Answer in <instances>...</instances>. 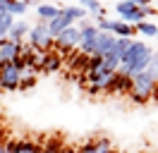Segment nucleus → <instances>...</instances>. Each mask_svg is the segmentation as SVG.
<instances>
[{
	"instance_id": "nucleus-30",
	"label": "nucleus",
	"mask_w": 158,
	"mask_h": 153,
	"mask_svg": "<svg viewBox=\"0 0 158 153\" xmlns=\"http://www.w3.org/2000/svg\"><path fill=\"white\" fill-rule=\"evenodd\" d=\"M156 38H158V36H156Z\"/></svg>"
},
{
	"instance_id": "nucleus-4",
	"label": "nucleus",
	"mask_w": 158,
	"mask_h": 153,
	"mask_svg": "<svg viewBox=\"0 0 158 153\" xmlns=\"http://www.w3.org/2000/svg\"><path fill=\"white\" fill-rule=\"evenodd\" d=\"M29 43L34 50H43V48H48L55 43V38L50 36V31H48V24L46 22H41V24H36V27H31L29 31Z\"/></svg>"
},
{
	"instance_id": "nucleus-22",
	"label": "nucleus",
	"mask_w": 158,
	"mask_h": 153,
	"mask_svg": "<svg viewBox=\"0 0 158 153\" xmlns=\"http://www.w3.org/2000/svg\"><path fill=\"white\" fill-rule=\"evenodd\" d=\"M62 141H60L58 136H53V139H48V143H43V148H41V153H62Z\"/></svg>"
},
{
	"instance_id": "nucleus-24",
	"label": "nucleus",
	"mask_w": 158,
	"mask_h": 153,
	"mask_svg": "<svg viewBox=\"0 0 158 153\" xmlns=\"http://www.w3.org/2000/svg\"><path fill=\"white\" fill-rule=\"evenodd\" d=\"M148 74L153 76V81L158 84V53H153V57H151V65H148V69H146Z\"/></svg>"
},
{
	"instance_id": "nucleus-21",
	"label": "nucleus",
	"mask_w": 158,
	"mask_h": 153,
	"mask_svg": "<svg viewBox=\"0 0 158 153\" xmlns=\"http://www.w3.org/2000/svg\"><path fill=\"white\" fill-rule=\"evenodd\" d=\"M12 24H15V17H12L10 12L0 14V41H5V38H7V34H10Z\"/></svg>"
},
{
	"instance_id": "nucleus-15",
	"label": "nucleus",
	"mask_w": 158,
	"mask_h": 153,
	"mask_svg": "<svg viewBox=\"0 0 158 153\" xmlns=\"http://www.w3.org/2000/svg\"><path fill=\"white\" fill-rule=\"evenodd\" d=\"M60 10H62L60 5H39V7H36V14H39L41 22L48 24V22H53V19L60 14Z\"/></svg>"
},
{
	"instance_id": "nucleus-8",
	"label": "nucleus",
	"mask_w": 158,
	"mask_h": 153,
	"mask_svg": "<svg viewBox=\"0 0 158 153\" xmlns=\"http://www.w3.org/2000/svg\"><path fill=\"white\" fill-rule=\"evenodd\" d=\"M129 89H132V76L122 74V72H115L106 91H108V93H115V91H118V93H129Z\"/></svg>"
},
{
	"instance_id": "nucleus-5",
	"label": "nucleus",
	"mask_w": 158,
	"mask_h": 153,
	"mask_svg": "<svg viewBox=\"0 0 158 153\" xmlns=\"http://www.w3.org/2000/svg\"><path fill=\"white\" fill-rule=\"evenodd\" d=\"M19 81H22V72L15 67V62L2 65V69H0V89L15 91V89H19Z\"/></svg>"
},
{
	"instance_id": "nucleus-28",
	"label": "nucleus",
	"mask_w": 158,
	"mask_h": 153,
	"mask_svg": "<svg viewBox=\"0 0 158 153\" xmlns=\"http://www.w3.org/2000/svg\"><path fill=\"white\" fill-rule=\"evenodd\" d=\"M62 153H77V151H74V148H69V146H65V148H62Z\"/></svg>"
},
{
	"instance_id": "nucleus-29",
	"label": "nucleus",
	"mask_w": 158,
	"mask_h": 153,
	"mask_svg": "<svg viewBox=\"0 0 158 153\" xmlns=\"http://www.w3.org/2000/svg\"><path fill=\"white\" fill-rule=\"evenodd\" d=\"M2 146H5V141H2V139H0V148H2Z\"/></svg>"
},
{
	"instance_id": "nucleus-10",
	"label": "nucleus",
	"mask_w": 158,
	"mask_h": 153,
	"mask_svg": "<svg viewBox=\"0 0 158 153\" xmlns=\"http://www.w3.org/2000/svg\"><path fill=\"white\" fill-rule=\"evenodd\" d=\"M69 27H74V22H72L62 10H60V14L53 19V22H48V31H50V36H53V38H58L60 34H62L65 29H69Z\"/></svg>"
},
{
	"instance_id": "nucleus-1",
	"label": "nucleus",
	"mask_w": 158,
	"mask_h": 153,
	"mask_svg": "<svg viewBox=\"0 0 158 153\" xmlns=\"http://www.w3.org/2000/svg\"><path fill=\"white\" fill-rule=\"evenodd\" d=\"M151 57H153V50H151L144 41H132V46H129V50L125 53L118 72H122V74H127V76H137V74H141V72L148 69Z\"/></svg>"
},
{
	"instance_id": "nucleus-2",
	"label": "nucleus",
	"mask_w": 158,
	"mask_h": 153,
	"mask_svg": "<svg viewBox=\"0 0 158 153\" xmlns=\"http://www.w3.org/2000/svg\"><path fill=\"white\" fill-rule=\"evenodd\" d=\"M158 84L153 81V76L148 74V72H141V74L132 76V89H129V96H132V101H137V103H146L151 96L156 93Z\"/></svg>"
},
{
	"instance_id": "nucleus-18",
	"label": "nucleus",
	"mask_w": 158,
	"mask_h": 153,
	"mask_svg": "<svg viewBox=\"0 0 158 153\" xmlns=\"http://www.w3.org/2000/svg\"><path fill=\"white\" fill-rule=\"evenodd\" d=\"M62 12H65L74 24H77V22H84V17H86V10L81 7V5H62Z\"/></svg>"
},
{
	"instance_id": "nucleus-27",
	"label": "nucleus",
	"mask_w": 158,
	"mask_h": 153,
	"mask_svg": "<svg viewBox=\"0 0 158 153\" xmlns=\"http://www.w3.org/2000/svg\"><path fill=\"white\" fill-rule=\"evenodd\" d=\"M7 12V0H0V14H5Z\"/></svg>"
},
{
	"instance_id": "nucleus-7",
	"label": "nucleus",
	"mask_w": 158,
	"mask_h": 153,
	"mask_svg": "<svg viewBox=\"0 0 158 153\" xmlns=\"http://www.w3.org/2000/svg\"><path fill=\"white\" fill-rule=\"evenodd\" d=\"M24 53V46L22 43H15V41H0V62L7 65V62H15L17 57Z\"/></svg>"
},
{
	"instance_id": "nucleus-11",
	"label": "nucleus",
	"mask_w": 158,
	"mask_h": 153,
	"mask_svg": "<svg viewBox=\"0 0 158 153\" xmlns=\"http://www.w3.org/2000/svg\"><path fill=\"white\" fill-rule=\"evenodd\" d=\"M29 31H31V27L24 22V19H15V24H12V29H10V34H7V41H15V43H22L24 38L29 36Z\"/></svg>"
},
{
	"instance_id": "nucleus-13",
	"label": "nucleus",
	"mask_w": 158,
	"mask_h": 153,
	"mask_svg": "<svg viewBox=\"0 0 158 153\" xmlns=\"http://www.w3.org/2000/svg\"><path fill=\"white\" fill-rule=\"evenodd\" d=\"M134 31H137V27H132V24L122 22V19H113V31H110V34L115 38H132Z\"/></svg>"
},
{
	"instance_id": "nucleus-17",
	"label": "nucleus",
	"mask_w": 158,
	"mask_h": 153,
	"mask_svg": "<svg viewBox=\"0 0 158 153\" xmlns=\"http://www.w3.org/2000/svg\"><path fill=\"white\" fill-rule=\"evenodd\" d=\"M132 41H134V38H115V46H113V50H110V55L118 57L120 62H122V57H125V53L129 50ZM106 57H108V55H106Z\"/></svg>"
},
{
	"instance_id": "nucleus-19",
	"label": "nucleus",
	"mask_w": 158,
	"mask_h": 153,
	"mask_svg": "<svg viewBox=\"0 0 158 153\" xmlns=\"http://www.w3.org/2000/svg\"><path fill=\"white\" fill-rule=\"evenodd\" d=\"M29 5H34V2H24V0H7V12H10L12 17H22V14L29 10Z\"/></svg>"
},
{
	"instance_id": "nucleus-20",
	"label": "nucleus",
	"mask_w": 158,
	"mask_h": 153,
	"mask_svg": "<svg viewBox=\"0 0 158 153\" xmlns=\"http://www.w3.org/2000/svg\"><path fill=\"white\" fill-rule=\"evenodd\" d=\"M41 143L36 141H29V139H19L17 141V153H41Z\"/></svg>"
},
{
	"instance_id": "nucleus-9",
	"label": "nucleus",
	"mask_w": 158,
	"mask_h": 153,
	"mask_svg": "<svg viewBox=\"0 0 158 153\" xmlns=\"http://www.w3.org/2000/svg\"><path fill=\"white\" fill-rule=\"evenodd\" d=\"M110 79H113L110 72H91V74H89V89H91V93L106 91L108 84H110Z\"/></svg>"
},
{
	"instance_id": "nucleus-12",
	"label": "nucleus",
	"mask_w": 158,
	"mask_h": 153,
	"mask_svg": "<svg viewBox=\"0 0 158 153\" xmlns=\"http://www.w3.org/2000/svg\"><path fill=\"white\" fill-rule=\"evenodd\" d=\"M113 46H115V36H113V34H98V41H96V50H94V55H96V57L110 55Z\"/></svg>"
},
{
	"instance_id": "nucleus-16",
	"label": "nucleus",
	"mask_w": 158,
	"mask_h": 153,
	"mask_svg": "<svg viewBox=\"0 0 158 153\" xmlns=\"http://www.w3.org/2000/svg\"><path fill=\"white\" fill-rule=\"evenodd\" d=\"M113 10H115V14L125 22V19H127L129 14L137 10V2H134V0H120V2H115V5H113Z\"/></svg>"
},
{
	"instance_id": "nucleus-6",
	"label": "nucleus",
	"mask_w": 158,
	"mask_h": 153,
	"mask_svg": "<svg viewBox=\"0 0 158 153\" xmlns=\"http://www.w3.org/2000/svg\"><path fill=\"white\" fill-rule=\"evenodd\" d=\"M77 43H79V27H69V29H65V31L55 38L53 46L58 48L60 53H67V50H74Z\"/></svg>"
},
{
	"instance_id": "nucleus-3",
	"label": "nucleus",
	"mask_w": 158,
	"mask_h": 153,
	"mask_svg": "<svg viewBox=\"0 0 158 153\" xmlns=\"http://www.w3.org/2000/svg\"><path fill=\"white\" fill-rule=\"evenodd\" d=\"M98 27L96 24H91V22H79V43H77V48H79V53L81 55H86V57H91L94 55V50H96V41H98Z\"/></svg>"
},
{
	"instance_id": "nucleus-14",
	"label": "nucleus",
	"mask_w": 158,
	"mask_h": 153,
	"mask_svg": "<svg viewBox=\"0 0 158 153\" xmlns=\"http://www.w3.org/2000/svg\"><path fill=\"white\" fill-rule=\"evenodd\" d=\"M60 67H62V57H60L58 53H46L41 69L48 72V74H53V72H60Z\"/></svg>"
},
{
	"instance_id": "nucleus-23",
	"label": "nucleus",
	"mask_w": 158,
	"mask_h": 153,
	"mask_svg": "<svg viewBox=\"0 0 158 153\" xmlns=\"http://www.w3.org/2000/svg\"><path fill=\"white\" fill-rule=\"evenodd\" d=\"M137 31L141 36H158V24H153V22H141V24H137Z\"/></svg>"
},
{
	"instance_id": "nucleus-26",
	"label": "nucleus",
	"mask_w": 158,
	"mask_h": 153,
	"mask_svg": "<svg viewBox=\"0 0 158 153\" xmlns=\"http://www.w3.org/2000/svg\"><path fill=\"white\" fill-rule=\"evenodd\" d=\"M77 153H98V146H96V139L94 141H86L77 148Z\"/></svg>"
},
{
	"instance_id": "nucleus-25",
	"label": "nucleus",
	"mask_w": 158,
	"mask_h": 153,
	"mask_svg": "<svg viewBox=\"0 0 158 153\" xmlns=\"http://www.w3.org/2000/svg\"><path fill=\"white\" fill-rule=\"evenodd\" d=\"M34 84H36V76H34L29 69H27V74L22 76V81H19V89H31Z\"/></svg>"
}]
</instances>
